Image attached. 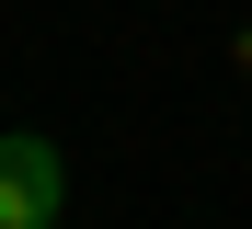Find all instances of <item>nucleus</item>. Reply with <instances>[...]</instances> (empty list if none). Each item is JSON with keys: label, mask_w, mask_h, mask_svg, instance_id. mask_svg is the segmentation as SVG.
I'll return each mask as SVG.
<instances>
[{"label": "nucleus", "mask_w": 252, "mask_h": 229, "mask_svg": "<svg viewBox=\"0 0 252 229\" xmlns=\"http://www.w3.org/2000/svg\"><path fill=\"white\" fill-rule=\"evenodd\" d=\"M58 195H69V161L46 137H0V229H58Z\"/></svg>", "instance_id": "f257e3e1"}]
</instances>
